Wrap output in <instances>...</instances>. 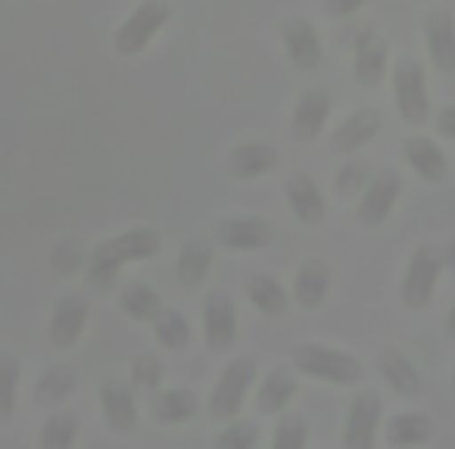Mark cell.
<instances>
[{"mask_svg": "<svg viewBox=\"0 0 455 449\" xmlns=\"http://www.w3.org/2000/svg\"><path fill=\"white\" fill-rule=\"evenodd\" d=\"M337 188H340V194H347V196L359 194V188H362V169L359 165H347V169L340 172V178H337Z\"/></svg>", "mask_w": 455, "mask_h": 449, "instance_id": "cell-32", "label": "cell"}, {"mask_svg": "<svg viewBox=\"0 0 455 449\" xmlns=\"http://www.w3.org/2000/svg\"><path fill=\"white\" fill-rule=\"evenodd\" d=\"M159 250V235L156 231H132V235L119 237L113 244V256L116 260H147Z\"/></svg>", "mask_w": 455, "mask_h": 449, "instance_id": "cell-26", "label": "cell"}, {"mask_svg": "<svg viewBox=\"0 0 455 449\" xmlns=\"http://www.w3.org/2000/svg\"><path fill=\"white\" fill-rule=\"evenodd\" d=\"M287 203H291L293 215L303 225H322L324 215H328V203H324L322 188L309 175H291V181H287Z\"/></svg>", "mask_w": 455, "mask_h": 449, "instance_id": "cell-14", "label": "cell"}, {"mask_svg": "<svg viewBox=\"0 0 455 449\" xmlns=\"http://www.w3.org/2000/svg\"><path fill=\"white\" fill-rule=\"evenodd\" d=\"M380 113L378 109H355V113H349L347 119L337 125L334 132V147L340 153H353V150H362V147L368 144V140L374 138V134L380 132Z\"/></svg>", "mask_w": 455, "mask_h": 449, "instance_id": "cell-17", "label": "cell"}, {"mask_svg": "<svg viewBox=\"0 0 455 449\" xmlns=\"http://www.w3.org/2000/svg\"><path fill=\"white\" fill-rule=\"evenodd\" d=\"M440 275H443V250L430 247V244H421V247L415 250V256H411L409 269H405L403 287H399L403 303L409 306V309H424L430 293H434L436 281H440Z\"/></svg>", "mask_w": 455, "mask_h": 449, "instance_id": "cell-4", "label": "cell"}, {"mask_svg": "<svg viewBox=\"0 0 455 449\" xmlns=\"http://www.w3.org/2000/svg\"><path fill=\"white\" fill-rule=\"evenodd\" d=\"M259 443V430L253 421H235L228 424L219 437H215V446L219 449H253Z\"/></svg>", "mask_w": 455, "mask_h": 449, "instance_id": "cell-29", "label": "cell"}, {"mask_svg": "<svg viewBox=\"0 0 455 449\" xmlns=\"http://www.w3.org/2000/svg\"><path fill=\"white\" fill-rule=\"evenodd\" d=\"M434 437V421L421 412H399L387 421V443L393 446H418Z\"/></svg>", "mask_w": 455, "mask_h": 449, "instance_id": "cell-21", "label": "cell"}, {"mask_svg": "<svg viewBox=\"0 0 455 449\" xmlns=\"http://www.w3.org/2000/svg\"><path fill=\"white\" fill-rule=\"evenodd\" d=\"M331 116V94L324 88H309L299 97L297 109H293V134L299 140H315L324 132Z\"/></svg>", "mask_w": 455, "mask_h": 449, "instance_id": "cell-11", "label": "cell"}, {"mask_svg": "<svg viewBox=\"0 0 455 449\" xmlns=\"http://www.w3.org/2000/svg\"><path fill=\"white\" fill-rule=\"evenodd\" d=\"M247 293H250V303H253L262 316H281V312H287V306H291L287 291L272 275H253L247 285Z\"/></svg>", "mask_w": 455, "mask_h": 449, "instance_id": "cell-24", "label": "cell"}, {"mask_svg": "<svg viewBox=\"0 0 455 449\" xmlns=\"http://www.w3.org/2000/svg\"><path fill=\"white\" fill-rule=\"evenodd\" d=\"M275 449H303L309 443V428L299 415H284L275 428Z\"/></svg>", "mask_w": 455, "mask_h": 449, "instance_id": "cell-28", "label": "cell"}, {"mask_svg": "<svg viewBox=\"0 0 455 449\" xmlns=\"http://www.w3.org/2000/svg\"><path fill=\"white\" fill-rule=\"evenodd\" d=\"M284 47L293 69L315 72L322 66V38L306 20H291L284 26Z\"/></svg>", "mask_w": 455, "mask_h": 449, "instance_id": "cell-10", "label": "cell"}, {"mask_svg": "<svg viewBox=\"0 0 455 449\" xmlns=\"http://www.w3.org/2000/svg\"><path fill=\"white\" fill-rule=\"evenodd\" d=\"M215 241L228 250H262L272 244V225L256 215H228L215 225Z\"/></svg>", "mask_w": 455, "mask_h": 449, "instance_id": "cell-8", "label": "cell"}, {"mask_svg": "<svg viewBox=\"0 0 455 449\" xmlns=\"http://www.w3.org/2000/svg\"><path fill=\"white\" fill-rule=\"evenodd\" d=\"M353 69H355V82L362 88H378L384 82L387 72V41L378 38L374 32H365L355 41V57H353Z\"/></svg>", "mask_w": 455, "mask_h": 449, "instance_id": "cell-13", "label": "cell"}, {"mask_svg": "<svg viewBox=\"0 0 455 449\" xmlns=\"http://www.w3.org/2000/svg\"><path fill=\"white\" fill-rule=\"evenodd\" d=\"M297 393V378H293L287 368H272V372L262 378L259 384V397H256V409L262 415H278L287 409V403Z\"/></svg>", "mask_w": 455, "mask_h": 449, "instance_id": "cell-20", "label": "cell"}, {"mask_svg": "<svg viewBox=\"0 0 455 449\" xmlns=\"http://www.w3.org/2000/svg\"><path fill=\"white\" fill-rule=\"evenodd\" d=\"M293 362L303 374L324 384H337V387H349L359 384L362 378V362L355 356L343 353V349H331L322 343H299L293 347Z\"/></svg>", "mask_w": 455, "mask_h": 449, "instance_id": "cell-1", "label": "cell"}, {"mask_svg": "<svg viewBox=\"0 0 455 449\" xmlns=\"http://www.w3.org/2000/svg\"><path fill=\"white\" fill-rule=\"evenodd\" d=\"M253 381H256V362L250 359V356H241V359L228 362L219 374V384L212 387L209 412H212L215 418H235L237 412H241Z\"/></svg>", "mask_w": 455, "mask_h": 449, "instance_id": "cell-3", "label": "cell"}, {"mask_svg": "<svg viewBox=\"0 0 455 449\" xmlns=\"http://www.w3.org/2000/svg\"><path fill=\"white\" fill-rule=\"evenodd\" d=\"M169 22V4L165 0H147L144 7L134 10L132 20L122 26L119 32V51L122 53H138L147 47V41Z\"/></svg>", "mask_w": 455, "mask_h": 449, "instance_id": "cell-9", "label": "cell"}, {"mask_svg": "<svg viewBox=\"0 0 455 449\" xmlns=\"http://www.w3.org/2000/svg\"><path fill=\"white\" fill-rule=\"evenodd\" d=\"M443 269H452L455 272V237L449 241V247L443 250Z\"/></svg>", "mask_w": 455, "mask_h": 449, "instance_id": "cell-35", "label": "cell"}, {"mask_svg": "<svg viewBox=\"0 0 455 449\" xmlns=\"http://www.w3.org/2000/svg\"><path fill=\"white\" fill-rule=\"evenodd\" d=\"M399 190H403V178H399V172H393V169L378 172V175L365 184V190H362V196H359V209H355V215H359L362 225H368V229H380V225L390 219L393 206H396Z\"/></svg>", "mask_w": 455, "mask_h": 449, "instance_id": "cell-5", "label": "cell"}, {"mask_svg": "<svg viewBox=\"0 0 455 449\" xmlns=\"http://www.w3.org/2000/svg\"><path fill=\"white\" fill-rule=\"evenodd\" d=\"M378 372H380V378H384L387 384L399 393V397H405V399L421 397V390H424L421 374H418V368L411 365V362L405 359L396 347H387L384 353L378 356Z\"/></svg>", "mask_w": 455, "mask_h": 449, "instance_id": "cell-15", "label": "cell"}, {"mask_svg": "<svg viewBox=\"0 0 455 449\" xmlns=\"http://www.w3.org/2000/svg\"><path fill=\"white\" fill-rule=\"evenodd\" d=\"M328 287H331V269L322 260H306L297 272V281H293V300L303 309H318L322 300L328 297Z\"/></svg>", "mask_w": 455, "mask_h": 449, "instance_id": "cell-19", "label": "cell"}, {"mask_svg": "<svg viewBox=\"0 0 455 449\" xmlns=\"http://www.w3.org/2000/svg\"><path fill=\"white\" fill-rule=\"evenodd\" d=\"M212 266V247L203 237H190L178 256V285L181 287H200Z\"/></svg>", "mask_w": 455, "mask_h": 449, "instance_id": "cell-22", "label": "cell"}, {"mask_svg": "<svg viewBox=\"0 0 455 449\" xmlns=\"http://www.w3.org/2000/svg\"><path fill=\"white\" fill-rule=\"evenodd\" d=\"M446 331H449V337H455V306L449 309V316H446Z\"/></svg>", "mask_w": 455, "mask_h": 449, "instance_id": "cell-36", "label": "cell"}, {"mask_svg": "<svg viewBox=\"0 0 455 449\" xmlns=\"http://www.w3.org/2000/svg\"><path fill=\"white\" fill-rule=\"evenodd\" d=\"M122 303H125V309L132 312L134 318H144V322H153V318L163 312V303H159V297L150 291V287L144 285H132L125 291V297H122Z\"/></svg>", "mask_w": 455, "mask_h": 449, "instance_id": "cell-27", "label": "cell"}, {"mask_svg": "<svg viewBox=\"0 0 455 449\" xmlns=\"http://www.w3.org/2000/svg\"><path fill=\"white\" fill-rule=\"evenodd\" d=\"M159 381H163V365H159L156 359H140L138 362V384L144 387V390H153Z\"/></svg>", "mask_w": 455, "mask_h": 449, "instance_id": "cell-31", "label": "cell"}, {"mask_svg": "<svg viewBox=\"0 0 455 449\" xmlns=\"http://www.w3.org/2000/svg\"><path fill=\"white\" fill-rule=\"evenodd\" d=\"M403 156H405V163L415 169V175L421 178V181L436 184L446 178L449 163H446V156H443V150L430 138H409L403 144Z\"/></svg>", "mask_w": 455, "mask_h": 449, "instance_id": "cell-18", "label": "cell"}, {"mask_svg": "<svg viewBox=\"0 0 455 449\" xmlns=\"http://www.w3.org/2000/svg\"><path fill=\"white\" fill-rule=\"evenodd\" d=\"M384 403L374 390L355 393V399L349 403L347 412V430H343V446L347 449H371L378 440V424Z\"/></svg>", "mask_w": 455, "mask_h": 449, "instance_id": "cell-6", "label": "cell"}, {"mask_svg": "<svg viewBox=\"0 0 455 449\" xmlns=\"http://www.w3.org/2000/svg\"><path fill=\"white\" fill-rule=\"evenodd\" d=\"M362 4H365V0H324V13L334 16V20H347V16H353Z\"/></svg>", "mask_w": 455, "mask_h": 449, "instance_id": "cell-33", "label": "cell"}, {"mask_svg": "<svg viewBox=\"0 0 455 449\" xmlns=\"http://www.w3.org/2000/svg\"><path fill=\"white\" fill-rule=\"evenodd\" d=\"M393 94H396V109L409 125H424L430 116L427 82L418 60L403 57L393 69Z\"/></svg>", "mask_w": 455, "mask_h": 449, "instance_id": "cell-2", "label": "cell"}, {"mask_svg": "<svg viewBox=\"0 0 455 449\" xmlns=\"http://www.w3.org/2000/svg\"><path fill=\"white\" fill-rule=\"evenodd\" d=\"M196 409H200V399H196V393L194 390H181V387L159 393V397L153 399V415H156L159 421H165V424L188 421V418L196 415Z\"/></svg>", "mask_w": 455, "mask_h": 449, "instance_id": "cell-23", "label": "cell"}, {"mask_svg": "<svg viewBox=\"0 0 455 449\" xmlns=\"http://www.w3.org/2000/svg\"><path fill=\"white\" fill-rule=\"evenodd\" d=\"M436 128H440L446 138L455 140V107H446L440 109V116H436Z\"/></svg>", "mask_w": 455, "mask_h": 449, "instance_id": "cell-34", "label": "cell"}, {"mask_svg": "<svg viewBox=\"0 0 455 449\" xmlns=\"http://www.w3.org/2000/svg\"><path fill=\"white\" fill-rule=\"evenodd\" d=\"M153 331H156L159 343L169 349H184L190 343V325L181 312L175 309H163L153 318Z\"/></svg>", "mask_w": 455, "mask_h": 449, "instance_id": "cell-25", "label": "cell"}, {"mask_svg": "<svg viewBox=\"0 0 455 449\" xmlns=\"http://www.w3.org/2000/svg\"><path fill=\"white\" fill-rule=\"evenodd\" d=\"M228 165H231V175L235 178L250 181V178L266 175V172H272L278 165V150L272 144H266V140H247V144L231 150Z\"/></svg>", "mask_w": 455, "mask_h": 449, "instance_id": "cell-16", "label": "cell"}, {"mask_svg": "<svg viewBox=\"0 0 455 449\" xmlns=\"http://www.w3.org/2000/svg\"><path fill=\"white\" fill-rule=\"evenodd\" d=\"M424 38H427V51L434 66L449 76L455 72V26H452V16L436 10L424 20Z\"/></svg>", "mask_w": 455, "mask_h": 449, "instance_id": "cell-12", "label": "cell"}, {"mask_svg": "<svg viewBox=\"0 0 455 449\" xmlns=\"http://www.w3.org/2000/svg\"><path fill=\"white\" fill-rule=\"evenodd\" d=\"M107 412H109V418L119 424V428H132L134 418H138L132 397H128L122 387H113V390H107Z\"/></svg>", "mask_w": 455, "mask_h": 449, "instance_id": "cell-30", "label": "cell"}, {"mask_svg": "<svg viewBox=\"0 0 455 449\" xmlns=\"http://www.w3.org/2000/svg\"><path fill=\"white\" fill-rule=\"evenodd\" d=\"M203 334H206L209 349H215V353H225V349L235 347L237 312L228 293L215 291L206 297V303H203Z\"/></svg>", "mask_w": 455, "mask_h": 449, "instance_id": "cell-7", "label": "cell"}, {"mask_svg": "<svg viewBox=\"0 0 455 449\" xmlns=\"http://www.w3.org/2000/svg\"><path fill=\"white\" fill-rule=\"evenodd\" d=\"M452 387H455V372H452Z\"/></svg>", "mask_w": 455, "mask_h": 449, "instance_id": "cell-37", "label": "cell"}]
</instances>
